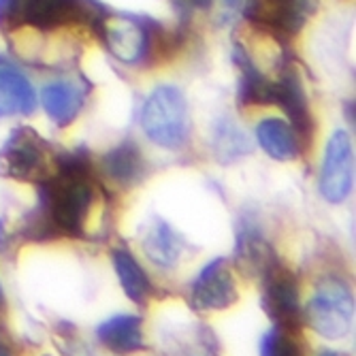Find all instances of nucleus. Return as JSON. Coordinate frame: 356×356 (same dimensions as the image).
Masks as SVG:
<instances>
[{
	"label": "nucleus",
	"instance_id": "obj_27",
	"mask_svg": "<svg viewBox=\"0 0 356 356\" xmlns=\"http://www.w3.org/2000/svg\"><path fill=\"white\" fill-rule=\"evenodd\" d=\"M320 356H341L339 352H333V350H327V352H322Z\"/></svg>",
	"mask_w": 356,
	"mask_h": 356
},
{
	"label": "nucleus",
	"instance_id": "obj_20",
	"mask_svg": "<svg viewBox=\"0 0 356 356\" xmlns=\"http://www.w3.org/2000/svg\"><path fill=\"white\" fill-rule=\"evenodd\" d=\"M237 261L250 273L261 275L265 269H269L277 261V258H275L271 245L263 239L261 233H258V229L245 226L237 239Z\"/></svg>",
	"mask_w": 356,
	"mask_h": 356
},
{
	"label": "nucleus",
	"instance_id": "obj_15",
	"mask_svg": "<svg viewBox=\"0 0 356 356\" xmlns=\"http://www.w3.org/2000/svg\"><path fill=\"white\" fill-rule=\"evenodd\" d=\"M256 141L263 147L267 156L280 163L286 160H295L301 152L299 139L286 120L280 118H265L256 124Z\"/></svg>",
	"mask_w": 356,
	"mask_h": 356
},
{
	"label": "nucleus",
	"instance_id": "obj_23",
	"mask_svg": "<svg viewBox=\"0 0 356 356\" xmlns=\"http://www.w3.org/2000/svg\"><path fill=\"white\" fill-rule=\"evenodd\" d=\"M22 0H0V22H13L19 15Z\"/></svg>",
	"mask_w": 356,
	"mask_h": 356
},
{
	"label": "nucleus",
	"instance_id": "obj_11",
	"mask_svg": "<svg viewBox=\"0 0 356 356\" xmlns=\"http://www.w3.org/2000/svg\"><path fill=\"white\" fill-rule=\"evenodd\" d=\"M243 13L275 35H297L303 28L309 0H243Z\"/></svg>",
	"mask_w": 356,
	"mask_h": 356
},
{
	"label": "nucleus",
	"instance_id": "obj_3",
	"mask_svg": "<svg viewBox=\"0 0 356 356\" xmlns=\"http://www.w3.org/2000/svg\"><path fill=\"white\" fill-rule=\"evenodd\" d=\"M141 128L152 143L171 152L181 149L190 141L192 131L184 92L177 86L154 88L141 109Z\"/></svg>",
	"mask_w": 356,
	"mask_h": 356
},
{
	"label": "nucleus",
	"instance_id": "obj_25",
	"mask_svg": "<svg viewBox=\"0 0 356 356\" xmlns=\"http://www.w3.org/2000/svg\"><path fill=\"white\" fill-rule=\"evenodd\" d=\"M0 356H15L11 346H9V341L3 337V333H0Z\"/></svg>",
	"mask_w": 356,
	"mask_h": 356
},
{
	"label": "nucleus",
	"instance_id": "obj_22",
	"mask_svg": "<svg viewBox=\"0 0 356 356\" xmlns=\"http://www.w3.org/2000/svg\"><path fill=\"white\" fill-rule=\"evenodd\" d=\"M261 356H301V348L293 339V331L273 327L261 337Z\"/></svg>",
	"mask_w": 356,
	"mask_h": 356
},
{
	"label": "nucleus",
	"instance_id": "obj_17",
	"mask_svg": "<svg viewBox=\"0 0 356 356\" xmlns=\"http://www.w3.org/2000/svg\"><path fill=\"white\" fill-rule=\"evenodd\" d=\"M233 60L239 64L241 81H239V101L241 105H273V81L267 79L261 69L252 62L250 54L235 45Z\"/></svg>",
	"mask_w": 356,
	"mask_h": 356
},
{
	"label": "nucleus",
	"instance_id": "obj_8",
	"mask_svg": "<svg viewBox=\"0 0 356 356\" xmlns=\"http://www.w3.org/2000/svg\"><path fill=\"white\" fill-rule=\"evenodd\" d=\"M239 290L226 258L207 263L190 284V303L201 312H218L235 305Z\"/></svg>",
	"mask_w": 356,
	"mask_h": 356
},
{
	"label": "nucleus",
	"instance_id": "obj_9",
	"mask_svg": "<svg viewBox=\"0 0 356 356\" xmlns=\"http://www.w3.org/2000/svg\"><path fill=\"white\" fill-rule=\"evenodd\" d=\"M0 163L9 177L41 181L47 169V147L39 135L28 128H17L0 149Z\"/></svg>",
	"mask_w": 356,
	"mask_h": 356
},
{
	"label": "nucleus",
	"instance_id": "obj_26",
	"mask_svg": "<svg viewBox=\"0 0 356 356\" xmlns=\"http://www.w3.org/2000/svg\"><path fill=\"white\" fill-rule=\"evenodd\" d=\"M5 307V293H3V286H0V309Z\"/></svg>",
	"mask_w": 356,
	"mask_h": 356
},
{
	"label": "nucleus",
	"instance_id": "obj_16",
	"mask_svg": "<svg viewBox=\"0 0 356 356\" xmlns=\"http://www.w3.org/2000/svg\"><path fill=\"white\" fill-rule=\"evenodd\" d=\"M143 252L147 254V258L152 263H156L158 267H175L179 256H181V248L184 241L181 237L173 231V226L165 220L156 218L154 222H149V226L145 229V235L141 239Z\"/></svg>",
	"mask_w": 356,
	"mask_h": 356
},
{
	"label": "nucleus",
	"instance_id": "obj_21",
	"mask_svg": "<svg viewBox=\"0 0 356 356\" xmlns=\"http://www.w3.org/2000/svg\"><path fill=\"white\" fill-rule=\"evenodd\" d=\"M250 141L233 120H218L213 126V152L222 163H235L237 158L250 154Z\"/></svg>",
	"mask_w": 356,
	"mask_h": 356
},
{
	"label": "nucleus",
	"instance_id": "obj_24",
	"mask_svg": "<svg viewBox=\"0 0 356 356\" xmlns=\"http://www.w3.org/2000/svg\"><path fill=\"white\" fill-rule=\"evenodd\" d=\"M7 248H9V235L5 231L3 220H0V252H7Z\"/></svg>",
	"mask_w": 356,
	"mask_h": 356
},
{
	"label": "nucleus",
	"instance_id": "obj_5",
	"mask_svg": "<svg viewBox=\"0 0 356 356\" xmlns=\"http://www.w3.org/2000/svg\"><path fill=\"white\" fill-rule=\"evenodd\" d=\"M107 15L96 0H22L17 19L37 30H56L73 22H90L92 28Z\"/></svg>",
	"mask_w": 356,
	"mask_h": 356
},
{
	"label": "nucleus",
	"instance_id": "obj_12",
	"mask_svg": "<svg viewBox=\"0 0 356 356\" xmlns=\"http://www.w3.org/2000/svg\"><path fill=\"white\" fill-rule=\"evenodd\" d=\"M37 109V92L15 64L0 58V118L30 115Z\"/></svg>",
	"mask_w": 356,
	"mask_h": 356
},
{
	"label": "nucleus",
	"instance_id": "obj_13",
	"mask_svg": "<svg viewBox=\"0 0 356 356\" xmlns=\"http://www.w3.org/2000/svg\"><path fill=\"white\" fill-rule=\"evenodd\" d=\"M86 94L88 88L75 81H54L41 88V105L56 126L67 128L81 113L86 105Z\"/></svg>",
	"mask_w": 356,
	"mask_h": 356
},
{
	"label": "nucleus",
	"instance_id": "obj_6",
	"mask_svg": "<svg viewBox=\"0 0 356 356\" xmlns=\"http://www.w3.org/2000/svg\"><path fill=\"white\" fill-rule=\"evenodd\" d=\"M263 277V307L275 327L297 331L301 325L299 282L293 271L284 269L277 261L261 273Z\"/></svg>",
	"mask_w": 356,
	"mask_h": 356
},
{
	"label": "nucleus",
	"instance_id": "obj_10",
	"mask_svg": "<svg viewBox=\"0 0 356 356\" xmlns=\"http://www.w3.org/2000/svg\"><path fill=\"white\" fill-rule=\"evenodd\" d=\"M273 105H280L284 113L288 115V124L293 126V131L299 139L301 149L309 147L314 137V115L309 109V101L303 88V81L297 73V69L286 67L280 73V79L273 81Z\"/></svg>",
	"mask_w": 356,
	"mask_h": 356
},
{
	"label": "nucleus",
	"instance_id": "obj_14",
	"mask_svg": "<svg viewBox=\"0 0 356 356\" xmlns=\"http://www.w3.org/2000/svg\"><path fill=\"white\" fill-rule=\"evenodd\" d=\"M99 341L115 354H133L143 350V322L139 316L120 314L96 329Z\"/></svg>",
	"mask_w": 356,
	"mask_h": 356
},
{
	"label": "nucleus",
	"instance_id": "obj_7",
	"mask_svg": "<svg viewBox=\"0 0 356 356\" xmlns=\"http://www.w3.org/2000/svg\"><path fill=\"white\" fill-rule=\"evenodd\" d=\"M354 179V158H352V141L343 131H335L327 141L325 158L320 169V194L331 205L343 203L352 192Z\"/></svg>",
	"mask_w": 356,
	"mask_h": 356
},
{
	"label": "nucleus",
	"instance_id": "obj_4",
	"mask_svg": "<svg viewBox=\"0 0 356 356\" xmlns=\"http://www.w3.org/2000/svg\"><path fill=\"white\" fill-rule=\"evenodd\" d=\"M307 325L327 339H341L352 329V295L350 288L335 280L327 277L318 284L316 295L303 309Z\"/></svg>",
	"mask_w": 356,
	"mask_h": 356
},
{
	"label": "nucleus",
	"instance_id": "obj_18",
	"mask_svg": "<svg viewBox=\"0 0 356 356\" xmlns=\"http://www.w3.org/2000/svg\"><path fill=\"white\" fill-rule=\"evenodd\" d=\"M103 169L113 181L122 186H133L143 177L145 160L135 141H122L103 156Z\"/></svg>",
	"mask_w": 356,
	"mask_h": 356
},
{
	"label": "nucleus",
	"instance_id": "obj_1",
	"mask_svg": "<svg viewBox=\"0 0 356 356\" xmlns=\"http://www.w3.org/2000/svg\"><path fill=\"white\" fill-rule=\"evenodd\" d=\"M94 205V177L86 152L56 154V171L39 181V205L26 222L35 241L56 235L83 237Z\"/></svg>",
	"mask_w": 356,
	"mask_h": 356
},
{
	"label": "nucleus",
	"instance_id": "obj_2",
	"mask_svg": "<svg viewBox=\"0 0 356 356\" xmlns=\"http://www.w3.org/2000/svg\"><path fill=\"white\" fill-rule=\"evenodd\" d=\"M105 39L107 49L122 64L143 67L160 56V47H167L169 39L163 26L149 17L139 15H105L96 26Z\"/></svg>",
	"mask_w": 356,
	"mask_h": 356
},
{
	"label": "nucleus",
	"instance_id": "obj_19",
	"mask_svg": "<svg viewBox=\"0 0 356 356\" xmlns=\"http://www.w3.org/2000/svg\"><path fill=\"white\" fill-rule=\"evenodd\" d=\"M111 261H113V269L118 273L124 295L133 303H139V305L145 303L147 297L152 295V282H149V275L145 273V269L133 256V252H128L124 248L113 250Z\"/></svg>",
	"mask_w": 356,
	"mask_h": 356
}]
</instances>
